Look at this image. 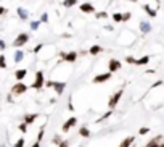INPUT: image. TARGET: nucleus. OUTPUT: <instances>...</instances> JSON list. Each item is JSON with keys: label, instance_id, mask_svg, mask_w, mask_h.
<instances>
[{"label": "nucleus", "instance_id": "f257e3e1", "mask_svg": "<svg viewBox=\"0 0 164 147\" xmlns=\"http://www.w3.org/2000/svg\"><path fill=\"white\" fill-rule=\"evenodd\" d=\"M45 86L47 87H53L55 92L58 96H61L64 92V89H66V82L64 81H45Z\"/></svg>", "mask_w": 164, "mask_h": 147}, {"label": "nucleus", "instance_id": "f03ea898", "mask_svg": "<svg viewBox=\"0 0 164 147\" xmlns=\"http://www.w3.org/2000/svg\"><path fill=\"white\" fill-rule=\"evenodd\" d=\"M44 84H45V78H44V71L42 70H39V71H35V76H34V82H32V89H35V91H40L42 87H44Z\"/></svg>", "mask_w": 164, "mask_h": 147}, {"label": "nucleus", "instance_id": "7ed1b4c3", "mask_svg": "<svg viewBox=\"0 0 164 147\" xmlns=\"http://www.w3.org/2000/svg\"><path fill=\"white\" fill-rule=\"evenodd\" d=\"M27 42H29V34L27 32H21V34H18V37L13 41V47L19 49V47H23V45H26Z\"/></svg>", "mask_w": 164, "mask_h": 147}, {"label": "nucleus", "instance_id": "20e7f679", "mask_svg": "<svg viewBox=\"0 0 164 147\" xmlns=\"http://www.w3.org/2000/svg\"><path fill=\"white\" fill-rule=\"evenodd\" d=\"M27 89H29V86H27V84H24L23 81H18L16 84H13V87H12V92H13L15 96H21V94L27 92Z\"/></svg>", "mask_w": 164, "mask_h": 147}, {"label": "nucleus", "instance_id": "39448f33", "mask_svg": "<svg viewBox=\"0 0 164 147\" xmlns=\"http://www.w3.org/2000/svg\"><path fill=\"white\" fill-rule=\"evenodd\" d=\"M122 94H124V91L121 89V91H118L116 94H113V96L110 97V100H108V107H110V110H114V108H116V105L119 104V100H121Z\"/></svg>", "mask_w": 164, "mask_h": 147}, {"label": "nucleus", "instance_id": "423d86ee", "mask_svg": "<svg viewBox=\"0 0 164 147\" xmlns=\"http://www.w3.org/2000/svg\"><path fill=\"white\" fill-rule=\"evenodd\" d=\"M60 58L63 61H68V63H74L77 60V52H68V53L60 52Z\"/></svg>", "mask_w": 164, "mask_h": 147}, {"label": "nucleus", "instance_id": "0eeeda50", "mask_svg": "<svg viewBox=\"0 0 164 147\" xmlns=\"http://www.w3.org/2000/svg\"><path fill=\"white\" fill-rule=\"evenodd\" d=\"M111 75H113V73H101V75H96L92 81L95 82V84H100V82H106V81H108V79H111Z\"/></svg>", "mask_w": 164, "mask_h": 147}, {"label": "nucleus", "instance_id": "6e6552de", "mask_svg": "<svg viewBox=\"0 0 164 147\" xmlns=\"http://www.w3.org/2000/svg\"><path fill=\"white\" fill-rule=\"evenodd\" d=\"M79 10L82 13H87V15H90V13H95V7L90 3V2H84L79 5Z\"/></svg>", "mask_w": 164, "mask_h": 147}, {"label": "nucleus", "instance_id": "1a4fd4ad", "mask_svg": "<svg viewBox=\"0 0 164 147\" xmlns=\"http://www.w3.org/2000/svg\"><path fill=\"white\" fill-rule=\"evenodd\" d=\"M121 61L119 60H116V58H111L110 60V63H108V70H110V73H116V71H119L121 70Z\"/></svg>", "mask_w": 164, "mask_h": 147}, {"label": "nucleus", "instance_id": "9d476101", "mask_svg": "<svg viewBox=\"0 0 164 147\" xmlns=\"http://www.w3.org/2000/svg\"><path fill=\"white\" fill-rule=\"evenodd\" d=\"M76 123H77V118H76V116H71L68 121H64V125H63V128H61V131H63V133H68V131L71 130V128L76 126Z\"/></svg>", "mask_w": 164, "mask_h": 147}, {"label": "nucleus", "instance_id": "9b49d317", "mask_svg": "<svg viewBox=\"0 0 164 147\" xmlns=\"http://www.w3.org/2000/svg\"><path fill=\"white\" fill-rule=\"evenodd\" d=\"M24 57H26V52L21 50V49H18V50L15 52V55H13V61H15V63H21V61L24 60Z\"/></svg>", "mask_w": 164, "mask_h": 147}, {"label": "nucleus", "instance_id": "f8f14e48", "mask_svg": "<svg viewBox=\"0 0 164 147\" xmlns=\"http://www.w3.org/2000/svg\"><path fill=\"white\" fill-rule=\"evenodd\" d=\"M16 13H18V16H19V20H23V21L29 20V12L26 10V8H23V7H19V8H18V10H16Z\"/></svg>", "mask_w": 164, "mask_h": 147}, {"label": "nucleus", "instance_id": "ddd939ff", "mask_svg": "<svg viewBox=\"0 0 164 147\" xmlns=\"http://www.w3.org/2000/svg\"><path fill=\"white\" fill-rule=\"evenodd\" d=\"M140 31H142V34H148V32L151 31V24H150L148 21L142 20V21H140Z\"/></svg>", "mask_w": 164, "mask_h": 147}, {"label": "nucleus", "instance_id": "4468645a", "mask_svg": "<svg viewBox=\"0 0 164 147\" xmlns=\"http://www.w3.org/2000/svg\"><path fill=\"white\" fill-rule=\"evenodd\" d=\"M26 75H27V70H26V68H21V70H16V71H15L16 81H23V79L26 78Z\"/></svg>", "mask_w": 164, "mask_h": 147}, {"label": "nucleus", "instance_id": "2eb2a0df", "mask_svg": "<svg viewBox=\"0 0 164 147\" xmlns=\"http://www.w3.org/2000/svg\"><path fill=\"white\" fill-rule=\"evenodd\" d=\"M35 118H39V115H37V113H29V115H24L23 121H24L26 125H32V123L35 121Z\"/></svg>", "mask_w": 164, "mask_h": 147}, {"label": "nucleus", "instance_id": "dca6fc26", "mask_svg": "<svg viewBox=\"0 0 164 147\" xmlns=\"http://www.w3.org/2000/svg\"><path fill=\"white\" fill-rule=\"evenodd\" d=\"M148 63H150V57L148 55H145V57L135 60V66H145V65H148Z\"/></svg>", "mask_w": 164, "mask_h": 147}, {"label": "nucleus", "instance_id": "f3484780", "mask_svg": "<svg viewBox=\"0 0 164 147\" xmlns=\"http://www.w3.org/2000/svg\"><path fill=\"white\" fill-rule=\"evenodd\" d=\"M134 141H135V137H134V136H129V137H125V139L121 142L119 147H130V145L134 144Z\"/></svg>", "mask_w": 164, "mask_h": 147}, {"label": "nucleus", "instance_id": "a211bd4d", "mask_svg": "<svg viewBox=\"0 0 164 147\" xmlns=\"http://www.w3.org/2000/svg\"><path fill=\"white\" fill-rule=\"evenodd\" d=\"M143 10L147 12V15H148L150 18H154V16L158 15V12H156V10H153V8H151L150 5H143Z\"/></svg>", "mask_w": 164, "mask_h": 147}, {"label": "nucleus", "instance_id": "6ab92c4d", "mask_svg": "<svg viewBox=\"0 0 164 147\" xmlns=\"http://www.w3.org/2000/svg\"><path fill=\"white\" fill-rule=\"evenodd\" d=\"M101 52H103V47H101V45H92L90 50H89L90 55H98V53H101Z\"/></svg>", "mask_w": 164, "mask_h": 147}, {"label": "nucleus", "instance_id": "aec40b11", "mask_svg": "<svg viewBox=\"0 0 164 147\" xmlns=\"http://www.w3.org/2000/svg\"><path fill=\"white\" fill-rule=\"evenodd\" d=\"M77 2H79V0H63L61 5H63L64 8H71V7L77 5Z\"/></svg>", "mask_w": 164, "mask_h": 147}, {"label": "nucleus", "instance_id": "412c9836", "mask_svg": "<svg viewBox=\"0 0 164 147\" xmlns=\"http://www.w3.org/2000/svg\"><path fill=\"white\" fill-rule=\"evenodd\" d=\"M79 136H82V137H90V131L87 130L85 126H82L81 130H79Z\"/></svg>", "mask_w": 164, "mask_h": 147}, {"label": "nucleus", "instance_id": "4be33fe9", "mask_svg": "<svg viewBox=\"0 0 164 147\" xmlns=\"http://www.w3.org/2000/svg\"><path fill=\"white\" fill-rule=\"evenodd\" d=\"M7 68V58L3 53H0V70H5Z\"/></svg>", "mask_w": 164, "mask_h": 147}, {"label": "nucleus", "instance_id": "5701e85b", "mask_svg": "<svg viewBox=\"0 0 164 147\" xmlns=\"http://www.w3.org/2000/svg\"><path fill=\"white\" fill-rule=\"evenodd\" d=\"M113 21L114 23H122V13H113Z\"/></svg>", "mask_w": 164, "mask_h": 147}, {"label": "nucleus", "instance_id": "b1692460", "mask_svg": "<svg viewBox=\"0 0 164 147\" xmlns=\"http://www.w3.org/2000/svg\"><path fill=\"white\" fill-rule=\"evenodd\" d=\"M42 23H40V20H35V21H31V29L32 31H37L39 29V26H40Z\"/></svg>", "mask_w": 164, "mask_h": 147}, {"label": "nucleus", "instance_id": "393cba45", "mask_svg": "<svg viewBox=\"0 0 164 147\" xmlns=\"http://www.w3.org/2000/svg\"><path fill=\"white\" fill-rule=\"evenodd\" d=\"M95 18H98V20H105V18H108V13L106 12H95Z\"/></svg>", "mask_w": 164, "mask_h": 147}, {"label": "nucleus", "instance_id": "a878e982", "mask_svg": "<svg viewBox=\"0 0 164 147\" xmlns=\"http://www.w3.org/2000/svg\"><path fill=\"white\" fill-rule=\"evenodd\" d=\"M130 18H132V13H130V12H125V13H122V23L129 21Z\"/></svg>", "mask_w": 164, "mask_h": 147}, {"label": "nucleus", "instance_id": "bb28decb", "mask_svg": "<svg viewBox=\"0 0 164 147\" xmlns=\"http://www.w3.org/2000/svg\"><path fill=\"white\" fill-rule=\"evenodd\" d=\"M111 115H113V110H108V112H106L105 115H101V118H100V120H96V121H98V123H100L101 120H106V118H110Z\"/></svg>", "mask_w": 164, "mask_h": 147}, {"label": "nucleus", "instance_id": "cd10ccee", "mask_svg": "<svg viewBox=\"0 0 164 147\" xmlns=\"http://www.w3.org/2000/svg\"><path fill=\"white\" fill-rule=\"evenodd\" d=\"M150 133V128H147V126H143V128H140L138 130V134L140 136H145V134H148Z\"/></svg>", "mask_w": 164, "mask_h": 147}, {"label": "nucleus", "instance_id": "c85d7f7f", "mask_svg": "<svg viewBox=\"0 0 164 147\" xmlns=\"http://www.w3.org/2000/svg\"><path fill=\"white\" fill-rule=\"evenodd\" d=\"M24 144H26V141H24V137H21V139H18V141H16L15 147H24Z\"/></svg>", "mask_w": 164, "mask_h": 147}, {"label": "nucleus", "instance_id": "c756f323", "mask_svg": "<svg viewBox=\"0 0 164 147\" xmlns=\"http://www.w3.org/2000/svg\"><path fill=\"white\" fill-rule=\"evenodd\" d=\"M44 134H45V131L44 130H40V131H39V134H37V142H42V139H44Z\"/></svg>", "mask_w": 164, "mask_h": 147}, {"label": "nucleus", "instance_id": "7c9ffc66", "mask_svg": "<svg viewBox=\"0 0 164 147\" xmlns=\"http://www.w3.org/2000/svg\"><path fill=\"white\" fill-rule=\"evenodd\" d=\"M18 128H19V131H21V133H27V125H26L24 121H23L21 125H19Z\"/></svg>", "mask_w": 164, "mask_h": 147}, {"label": "nucleus", "instance_id": "2f4dec72", "mask_svg": "<svg viewBox=\"0 0 164 147\" xmlns=\"http://www.w3.org/2000/svg\"><path fill=\"white\" fill-rule=\"evenodd\" d=\"M42 47H44V44H37V45H35V47L32 49V52H34V53H39V52H40V50H42Z\"/></svg>", "mask_w": 164, "mask_h": 147}, {"label": "nucleus", "instance_id": "473e14b6", "mask_svg": "<svg viewBox=\"0 0 164 147\" xmlns=\"http://www.w3.org/2000/svg\"><path fill=\"white\" fill-rule=\"evenodd\" d=\"M125 61L130 63V65H135V58L132 57V55H127V57H125Z\"/></svg>", "mask_w": 164, "mask_h": 147}, {"label": "nucleus", "instance_id": "72a5a7b5", "mask_svg": "<svg viewBox=\"0 0 164 147\" xmlns=\"http://www.w3.org/2000/svg\"><path fill=\"white\" fill-rule=\"evenodd\" d=\"M40 23H48V13H42V16H40Z\"/></svg>", "mask_w": 164, "mask_h": 147}, {"label": "nucleus", "instance_id": "f704fd0d", "mask_svg": "<svg viewBox=\"0 0 164 147\" xmlns=\"http://www.w3.org/2000/svg\"><path fill=\"white\" fill-rule=\"evenodd\" d=\"M7 49V44H5V41H2V39H0V52H3Z\"/></svg>", "mask_w": 164, "mask_h": 147}, {"label": "nucleus", "instance_id": "c9c22d12", "mask_svg": "<svg viewBox=\"0 0 164 147\" xmlns=\"http://www.w3.org/2000/svg\"><path fill=\"white\" fill-rule=\"evenodd\" d=\"M161 84H162V81L159 79V81H156V82H154V84L151 86V89H154V87H158V86H161Z\"/></svg>", "mask_w": 164, "mask_h": 147}, {"label": "nucleus", "instance_id": "e433bc0d", "mask_svg": "<svg viewBox=\"0 0 164 147\" xmlns=\"http://www.w3.org/2000/svg\"><path fill=\"white\" fill-rule=\"evenodd\" d=\"M68 144H69V142H68V141H61L60 144H58V145H60V147H69V145H68Z\"/></svg>", "mask_w": 164, "mask_h": 147}, {"label": "nucleus", "instance_id": "4c0bfd02", "mask_svg": "<svg viewBox=\"0 0 164 147\" xmlns=\"http://www.w3.org/2000/svg\"><path fill=\"white\" fill-rule=\"evenodd\" d=\"M5 13H7V8H5V7H0V16L5 15Z\"/></svg>", "mask_w": 164, "mask_h": 147}, {"label": "nucleus", "instance_id": "58836bf2", "mask_svg": "<svg viewBox=\"0 0 164 147\" xmlns=\"http://www.w3.org/2000/svg\"><path fill=\"white\" fill-rule=\"evenodd\" d=\"M68 108H69V110H71V112H73V110H74V105H73V104L69 102V104H68Z\"/></svg>", "mask_w": 164, "mask_h": 147}, {"label": "nucleus", "instance_id": "ea45409f", "mask_svg": "<svg viewBox=\"0 0 164 147\" xmlns=\"http://www.w3.org/2000/svg\"><path fill=\"white\" fill-rule=\"evenodd\" d=\"M32 147H40V142H37V141H35V142L32 144Z\"/></svg>", "mask_w": 164, "mask_h": 147}, {"label": "nucleus", "instance_id": "a19ab883", "mask_svg": "<svg viewBox=\"0 0 164 147\" xmlns=\"http://www.w3.org/2000/svg\"><path fill=\"white\" fill-rule=\"evenodd\" d=\"M159 147H164V142H162V144H159Z\"/></svg>", "mask_w": 164, "mask_h": 147}, {"label": "nucleus", "instance_id": "79ce46f5", "mask_svg": "<svg viewBox=\"0 0 164 147\" xmlns=\"http://www.w3.org/2000/svg\"><path fill=\"white\" fill-rule=\"evenodd\" d=\"M130 2H137V0H130Z\"/></svg>", "mask_w": 164, "mask_h": 147}]
</instances>
